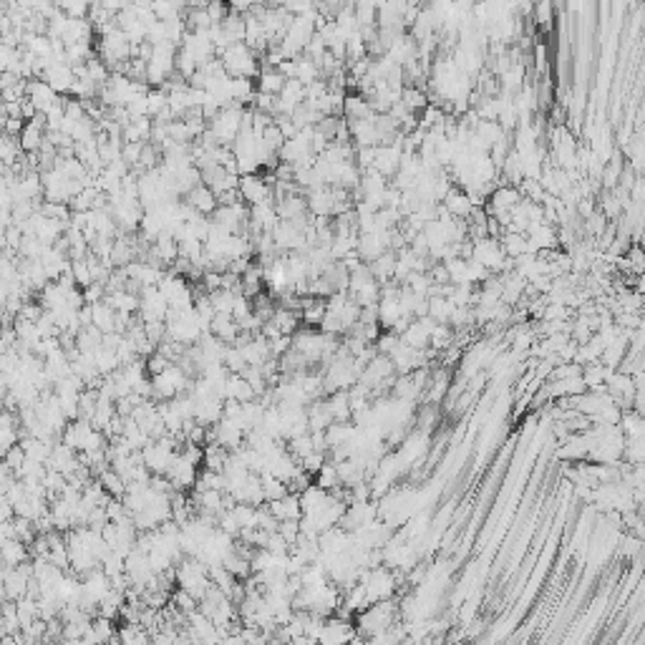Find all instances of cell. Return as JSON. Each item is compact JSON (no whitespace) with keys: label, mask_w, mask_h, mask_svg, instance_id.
<instances>
[{"label":"cell","mask_w":645,"mask_h":645,"mask_svg":"<svg viewBox=\"0 0 645 645\" xmlns=\"http://www.w3.org/2000/svg\"><path fill=\"white\" fill-rule=\"evenodd\" d=\"M267 509L275 514L278 522H300L303 519V504H300L298 494H288L278 501H267Z\"/></svg>","instance_id":"8992f818"},{"label":"cell","mask_w":645,"mask_h":645,"mask_svg":"<svg viewBox=\"0 0 645 645\" xmlns=\"http://www.w3.org/2000/svg\"><path fill=\"white\" fill-rule=\"evenodd\" d=\"M41 79L61 96V94H71V89H74V84H76V71H74V66H69V64H54L43 71Z\"/></svg>","instance_id":"5b68a950"},{"label":"cell","mask_w":645,"mask_h":645,"mask_svg":"<svg viewBox=\"0 0 645 645\" xmlns=\"http://www.w3.org/2000/svg\"><path fill=\"white\" fill-rule=\"evenodd\" d=\"M28 555H31V549H28V544L21 542V539H6V542H3V562H6V567L26 565Z\"/></svg>","instance_id":"9c48e42d"},{"label":"cell","mask_w":645,"mask_h":645,"mask_svg":"<svg viewBox=\"0 0 645 645\" xmlns=\"http://www.w3.org/2000/svg\"><path fill=\"white\" fill-rule=\"evenodd\" d=\"M187 204L194 209L197 214H204V217H212L214 212H217L219 207V199L214 197V192L207 187V184H199L197 189H192V192L187 194Z\"/></svg>","instance_id":"52a82bcc"},{"label":"cell","mask_w":645,"mask_h":645,"mask_svg":"<svg viewBox=\"0 0 645 645\" xmlns=\"http://www.w3.org/2000/svg\"><path fill=\"white\" fill-rule=\"evenodd\" d=\"M260 56L247 46V43H237V46H229L227 51L219 54V61H222L224 71H227L232 79H250L252 76H260Z\"/></svg>","instance_id":"6da1fadb"},{"label":"cell","mask_w":645,"mask_h":645,"mask_svg":"<svg viewBox=\"0 0 645 645\" xmlns=\"http://www.w3.org/2000/svg\"><path fill=\"white\" fill-rule=\"evenodd\" d=\"M166 479H169V484L174 491H184V489H189V486H197V479H199L197 464H194L192 459L176 454L174 464H171V469L166 471Z\"/></svg>","instance_id":"3957f363"},{"label":"cell","mask_w":645,"mask_h":645,"mask_svg":"<svg viewBox=\"0 0 645 645\" xmlns=\"http://www.w3.org/2000/svg\"><path fill=\"white\" fill-rule=\"evenodd\" d=\"M257 81H260L257 84V94H267V96H280L285 84H288V79L278 69H270V66H262Z\"/></svg>","instance_id":"ba28073f"},{"label":"cell","mask_w":645,"mask_h":645,"mask_svg":"<svg viewBox=\"0 0 645 645\" xmlns=\"http://www.w3.org/2000/svg\"><path fill=\"white\" fill-rule=\"evenodd\" d=\"M260 479H262V491H265V501H278V499H283V496L290 494L288 484L280 481V479H275L272 474H262Z\"/></svg>","instance_id":"7c38bea8"},{"label":"cell","mask_w":645,"mask_h":645,"mask_svg":"<svg viewBox=\"0 0 645 645\" xmlns=\"http://www.w3.org/2000/svg\"><path fill=\"white\" fill-rule=\"evenodd\" d=\"M116 635H119V630L114 628L111 620L101 618V615H99V618L94 620V625H91V630H89V635H86V638H89L94 645H109V643H114V638H116Z\"/></svg>","instance_id":"30bf717a"},{"label":"cell","mask_w":645,"mask_h":645,"mask_svg":"<svg viewBox=\"0 0 645 645\" xmlns=\"http://www.w3.org/2000/svg\"><path fill=\"white\" fill-rule=\"evenodd\" d=\"M26 99L33 104V106L38 109V114H46L51 111V109L56 106V104L61 101V96L56 94L54 89H51L49 84L43 79H33L28 81V91H26Z\"/></svg>","instance_id":"277c9868"},{"label":"cell","mask_w":645,"mask_h":645,"mask_svg":"<svg viewBox=\"0 0 645 645\" xmlns=\"http://www.w3.org/2000/svg\"><path fill=\"white\" fill-rule=\"evenodd\" d=\"M341 474H338V466L333 464H326L323 469L315 474V486H320V489H326V491H336L338 486H341Z\"/></svg>","instance_id":"8fae6325"},{"label":"cell","mask_w":645,"mask_h":645,"mask_svg":"<svg viewBox=\"0 0 645 645\" xmlns=\"http://www.w3.org/2000/svg\"><path fill=\"white\" fill-rule=\"evenodd\" d=\"M396 625V605L391 600H384V603L368 605L361 615H358V635L363 638H376V635L386 633Z\"/></svg>","instance_id":"7a4b0ae2"},{"label":"cell","mask_w":645,"mask_h":645,"mask_svg":"<svg viewBox=\"0 0 645 645\" xmlns=\"http://www.w3.org/2000/svg\"><path fill=\"white\" fill-rule=\"evenodd\" d=\"M222 645H247V640L242 638V633H227L222 638Z\"/></svg>","instance_id":"4fadbf2b"}]
</instances>
